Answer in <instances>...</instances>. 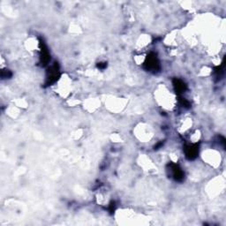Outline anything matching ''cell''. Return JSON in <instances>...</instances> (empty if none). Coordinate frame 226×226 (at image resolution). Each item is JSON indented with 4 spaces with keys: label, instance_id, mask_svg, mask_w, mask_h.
<instances>
[{
    "label": "cell",
    "instance_id": "1",
    "mask_svg": "<svg viewBox=\"0 0 226 226\" xmlns=\"http://www.w3.org/2000/svg\"><path fill=\"white\" fill-rule=\"evenodd\" d=\"M158 66V62H157V59L156 57H149L148 59V67L149 69H154L156 70Z\"/></svg>",
    "mask_w": 226,
    "mask_h": 226
},
{
    "label": "cell",
    "instance_id": "2",
    "mask_svg": "<svg viewBox=\"0 0 226 226\" xmlns=\"http://www.w3.org/2000/svg\"><path fill=\"white\" fill-rule=\"evenodd\" d=\"M197 154V148H194V147H189L187 148V150H186V156L189 157V158H194Z\"/></svg>",
    "mask_w": 226,
    "mask_h": 226
},
{
    "label": "cell",
    "instance_id": "3",
    "mask_svg": "<svg viewBox=\"0 0 226 226\" xmlns=\"http://www.w3.org/2000/svg\"><path fill=\"white\" fill-rule=\"evenodd\" d=\"M175 87L178 92H182L185 90V84H183V82H181L180 80H176Z\"/></svg>",
    "mask_w": 226,
    "mask_h": 226
}]
</instances>
